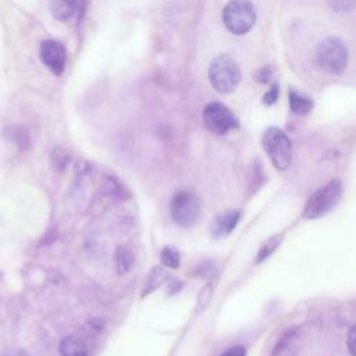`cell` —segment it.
I'll use <instances>...</instances> for the list:
<instances>
[{
	"label": "cell",
	"instance_id": "cell-10",
	"mask_svg": "<svg viewBox=\"0 0 356 356\" xmlns=\"http://www.w3.org/2000/svg\"><path fill=\"white\" fill-rule=\"evenodd\" d=\"M298 330L291 328L281 335L270 356H298Z\"/></svg>",
	"mask_w": 356,
	"mask_h": 356
},
{
	"label": "cell",
	"instance_id": "cell-6",
	"mask_svg": "<svg viewBox=\"0 0 356 356\" xmlns=\"http://www.w3.org/2000/svg\"><path fill=\"white\" fill-rule=\"evenodd\" d=\"M172 220L184 228L195 225L202 213V203L196 193L191 191L177 192L170 204Z\"/></svg>",
	"mask_w": 356,
	"mask_h": 356
},
{
	"label": "cell",
	"instance_id": "cell-8",
	"mask_svg": "<svg viewBox=\"0 0 356 356\" xmlns=\"http://www.w3.org/2000/svg\"><path fill=\"white\" fill-rule=\"evenodd\" d=\"M39 57L42 63L54 74L61 75L67 63V50L64 44L54 39H47L40 43Z\"/></svg>",
	"mask_w": 356,
	"mask_h": 356
},
{
	"label": "cell",
	"instance_id": "cell-22",
	"mask_svg": "<svg viewBox=\"0 0 356 356\" xmlns=\"http://www.w3.org/2000/svg\"><path fill=\"white\" fill-rule=\"evenodd\" d=\"M210 298H211V286H210V285H206V286L202 289L200 295H199L197 306H199V309H200V310H203V309L207 306V303H209Z\"/></svg>",
	"mask_w": 356,
	"mask_h": 356
},
{
	"label": "cell",
	"instance_id": "cell-1",
	"mask_svg": "<svg viewBox=\"0 0 356 356\" xmlns=\"http://www.w3.org/2000/svg\"><path fill=\"white\" fill-rule=\"evenodd\" d=\"M343 186L339 179H331L324 186L318 188L307 200L303 209V217L307 220H316L330 213L342 199Z\"/></svg>",
	"mask_w": 356,
	"mask_h": 356
},
{
	"label": "cell",
	"instance_id": "cell-12",
	"mask_svg": "<svg viewBox=\"0 0 356 356\" xmlns=\"http://www.w3.org/2000/svg\"><path fill=\"white\" fill-rule=\"evenodd\" d=\"M76 6V0H49L50 13L58 21L70 19L75 14Z\"/></svg>",
	"mask_w": 356,
	"mask_h": 356
},
{
	"label": "cell",
	"instance_id": "cell-23",
	"mask_svg": "<svg viewBox=\"0 0 356 356\" xmlns=\"http://www.w3.org/2000/svg\"><path fill=\"white\" fill-rule=\"evenodd\" d=\"M277 99H278V85L274 83V85L271 86V89L264 95L263 103L267 104V106H271V104H274V103L277 102Z\"/></svg>",
	"mask_w": 356,
	"mask_h": 356
},
{
	"label": "cell",
	"instance_id": "cell-24",
	"mask_svg": "<svg viewBox=\"0 0 356 356\" xmlns=\"http://www.w3.org/2000/svg\"><path fill=\"white\" fill-rule=\"evenodd\" d=\"M220 356H246V349L243 346H231L227 350H224Z\"/></svg>",
	"mask_w": 356,
	"mask_h": 356
},
{
	"label": "cell",
	"instance_id": "cell-14",
	"mask_svg": "<svg viewBox=\"0 0 356 356\" xmlns=\"http://www.w3.org/2000/svg\"><path fill=\"white\" fill-rule=\"evenodd\" d=\"M135 263V256L132 250L127 246H120L115 252V268L120 274L128 273Z\"/></svg>",
	"mask_w": 356,
	"mask_h": 356
},
{
	"label": "cell",
	"instance_id": "cell-20",
	"mask_svg": "<svg viewBox=\"0 0 356 356\" xmlns=\"http://www.w3.org/2000/svg\"><path fill=\"white\" fill-rule=\"evenodd\" d=\"M330 7L335 11H349L356 6V0H327Z\"/></svg>",
	"mask_w": 356,
	"mask_h": 356
},
{
	"label": "cell",
	"instance_id": "cell-17",
	"mask_svg": "<svg viewBox=\"0 0 356 356\" xmlns=\"http://www.w3.org/2000/svg\"><path fill=\"white\" fill-rule=\"evenodd\" d=\"M160 259H161V263H163L165 267H170V268H178L179 264H181L179 252H178V249H175V248H172V246H165V248H163L161 254H160Z\"/></svg>",
	"mask_w": 356,
	"mask_h": 356
},
{
	"label": "cell",
	"instance_id": "cell-3",
	"mask_svg": "<svg viewBox=\"0 0 356 356\" xmlns=\"http://www.w3.org/2000/svg\"><path fill=\"white\" fill-rule=\"evenodd\" d=\"M261 143L273 165L285 171L292 161V143L286 134L278 127H270L264 131Z\"/></svg>",
	"mask_w": 356,
	"mask_h": 356
},
{
	"label": "cell",
	"instance_id": "cell-15",
	"mask_svg": "<svg viewBox=\"0 0 356 356\" xmlns=\"http://www.w3.org/2000/svg\"><path fill=\"white\" fill-rule=\"evenodd\" d=\"M289 107L295 114H307L313 107V102L309 97L303 96L302 93H298L296 90H291Z\"/></svg>",
	"mask_w": 356,
	"mask_h": 356
},
{
	"label": "cell",
	"instance_id": "cell-7",
	"mask_svg": "<svg viewBox=\"0 0 356 356\" xmlns=\"http://www.w3.org/2000/svg\"><path fill=\"white\" fill-rule=\"evenodd\" d=\"M203 122L206 128L216 135H225L238 128V120L234 113L222 103H209L203 110Z\"/></svg>",
	"mask_w": 356,
	"mask_h": 356
},
{
	"label": "cell",
	"instance_id": "cell-25",
	"mask_svg": "<svg viewBox=\"0 0 356 356\" xmlns=\"http://www.w3.org/2000/svg\"><path fill=\"white\" fill-rule=\"evenodd\" d=\"M8 356H29V355H28L25 350H21V349H19V350H14V352H11Z\"/></svg>",
	"mask_w": 356,
	"mask_h": 356
},
{
	"label": "cell",
	"instance_id": "cell-2",
	"mask_svg": "<svg viewBox=\"0 0 356 356\" xmlns=\"http://www.w3.org/2000/svg\"><path fill=\"white\" fill-rule=\"evenodd\" d=\"M209 79L211 86L218 93H231L241 81V70L238 63L225 54L214 57L209 67Z\"/></svg>",
	"mask_w": 356,
	"mask_h": 356
},
{
	"label": "cell",
	"instance_id": "cell-19",
	"mask_svg": "<svg viewBox=\"0 0 356 356\" xmlns=\"http://www.w3.org/2000/svg\"><path fill=\"white\" fill-rule=\"evenodd\" d=\"M281 241H282V234L274 235L270 239H267V242L260 248V250L257 253L256 263H261L263 260H266L277 249V246L281 243Z\"/></svg>",
	"mask_w": 356,
	"mask_h": 356
},
{
	"label": "cell",
	"instance_id": "cell-16",
	"mask_svg": "<svg viewBox=\"0 0 356 356\" xmlns=\"http://www.w3.org/2000/svg\"><path fill=\"white\" fill-rule=\"evenodd\" d=\"M167 277H168V274H167V271H165L164 268H161V267H154V268L150 271V274H149V277H147V280H146L145 289H143V295H147V293L156 291L161 284H164V281L167 280Z\"/></svg>",
	"mask_w": 356,
	"mask_h": 356
},
{
	"label": "cell",
	"instance_id": "cell-21",
	"mask_svg": "<svg viewBox=\"0 0 356 356\" xmlns=\"http://www.w3.org/2000/svg\"><path fill=\"white\" fill-rule=\"evenodd\" d=\"M346 343H348V350H349L350 356H356V324H353L349 328L348 337H346Z\"/></svg>",
	"mask_w": 356,
	"mask_h": 356
},
{
	"label": "cell",
	"instance_id": "cell-5",
	"mask_svg": "<svg viewBox=\"0 0 356 356\" xmlns=\"http://www.w3.org/2000/svg\"><path fill=\"white\" fill-rule=\"evenodd\" d=\"M316 60L321 70L328 74L338 75L343 72L348 64L346 46L341 39L330 36L318 44L316 51Z\"/></svg>",
	"mask_w": 356,
	"mask_h": 356
},
{
	"label": "cell",
	"instance_id": "cell-4",
	"mask_svg": "<svg viewBox=\"0 0 356 356\" xmlns=\"http://www.w3.org/2000/svg\"><path fill=\"white\" fill-rule=\"evenodd\" d=\"M222 22L231 33L245 35L256 22V10L249 0H229L222 11Z\"/></svg>",
	"mask_w": 356,
	"mask_h": 356
},
{
	"label": "cell",
	"instance_id": "cell-11",
	"mask_svg": "<svg viewBox=\"0 0 356 356\" xmlns=\"http://www.w3.org/2000/svg\"><path fill=\"white\" fill-rule=\"evenodd\" d=\"M58 350L61 356H88L86 343L74 335L64 337L58 343Z\"/></svg>",
	"mask_w": 356,
	"mask_h": 356
},
{
	"label": "cell",
	"instance_id": "cell-13",
	"mask_svg": "<svg viewBox=\"0 0 356 356\" xmlns=\"http://www.w3.org/2000/svg\"><path fill=\"white\" fill-rule=\"evenodd\" d=\"M4 135L8 140H11L13 143H15L21 150H26L31 147V136L29 132L18 125L14 127H8L4 131Z\"/></svg>",
	"mask_w": 356,
	"mask_h": 356
},
{
	"label": "cell",
	"instance_id": "cell-18",
	"mask_svg": "<svg viewBox=\"0 0 356 356\" xmlns=\"http://www.w3.org/2000/svg\"><path fill=\"white\" fill-rule=\"evenodd\" d=\"M68 160H70V156H68L67 150L60 146L54 147L50 153V163H51L53 168L57 171H64L68 164Z\"/></svg>",
	"mask_w": 356,
	"mask_h": 356
},
{
	"label": "cell",
	"instance_id": "cell-9",
	"mask_svg": "<svg viewBox=\"0 0 356 356\" xmlns=\"http://www.w3.org/2000/svg\"><path fill=\"white\" fill-rule=\"evenodd\" d=\"M239 218H241V213L238 210H229V211L221 213L220 216L216 217L211 225V235L214 238H224L229 235L235 229Z\"/></svg>",
	"mask_w": 356,
	"mask_h": 356
}]
</instances>
